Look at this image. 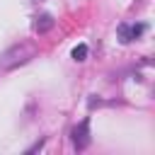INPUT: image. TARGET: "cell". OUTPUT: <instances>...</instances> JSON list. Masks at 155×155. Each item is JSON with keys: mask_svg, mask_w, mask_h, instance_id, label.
<instances>
[{"mask_svg": "<svg viewBox=\"0 0 155 155\" xmlns=\"http://www.w3.org/2000/svg\"><path fill=\"white\" fill-rule=\"evenodd\" d=\"M31 56H34V48H31V46H27V44L15 46V48H10V51H5V53L0 56V68L10 70V68H15V65H19V63L29 61Z\"/></svg>", "mask_w": 155, "mask_h": 155, "instance_id": "6da1fadb", "label": "cell"}, {"mask_svg": "<svg viewBox=\"0 0 155 155\" xmlns=\"http://www.w3.org/2000/svg\"><path fill=\"white\" fill-rule=\"evenodd\" d=\"M73 58H75V61H85V58H87V46H85V44H78V46L73 48Z\"/></svg>", "mask_w": 155, "mask_h": 155, "instance_id": "5b68a950", "label": "cell"}, {"mask_svg": "<svg viewBox=\"0 0 155 155\" xmlns=\"http://www.w3.org/2000/svg\"><path fill=\"white\" fill-rule=\"evenodd\" d=\"M136 36H133V27H128V24H119V41L121 44H128V41H133Z\"/></svg>", "mask_w": 155, "mask_h": 155, "instance_id": "277c9868", "label": "cell"}, {"mask_svg": "<svg viewBox=\"0 0 155 155\" xmlns=\"http://www.w3.org/2000/svg\"><path fill=\"white\" fill-rule=\"evenodd\" d=\"M70 140H73V145H75L78 150H85V148L90 145V121H87V119H82V121L70 131Z\"/></svg>", "mask_w": 155, "mask_h": 155, "instance_id": "7a4b0ae2", "label": "cell"}, {"mask_svg": "<svg viewBox=\"0 0 155 155\" xmlns=\"http://www.w3.org/2000/svg\"><path fill=\"white\" fill-rule=\"evenodd\" d=\"M51 29H53V17H51L48 12H41V15L34 17V31H36V34H46V31H51Z\"/></svg>", "mask_w": 155, "mask_h": 155, "instance_id": "3957f363", "label": "cell"}]
</instances>
